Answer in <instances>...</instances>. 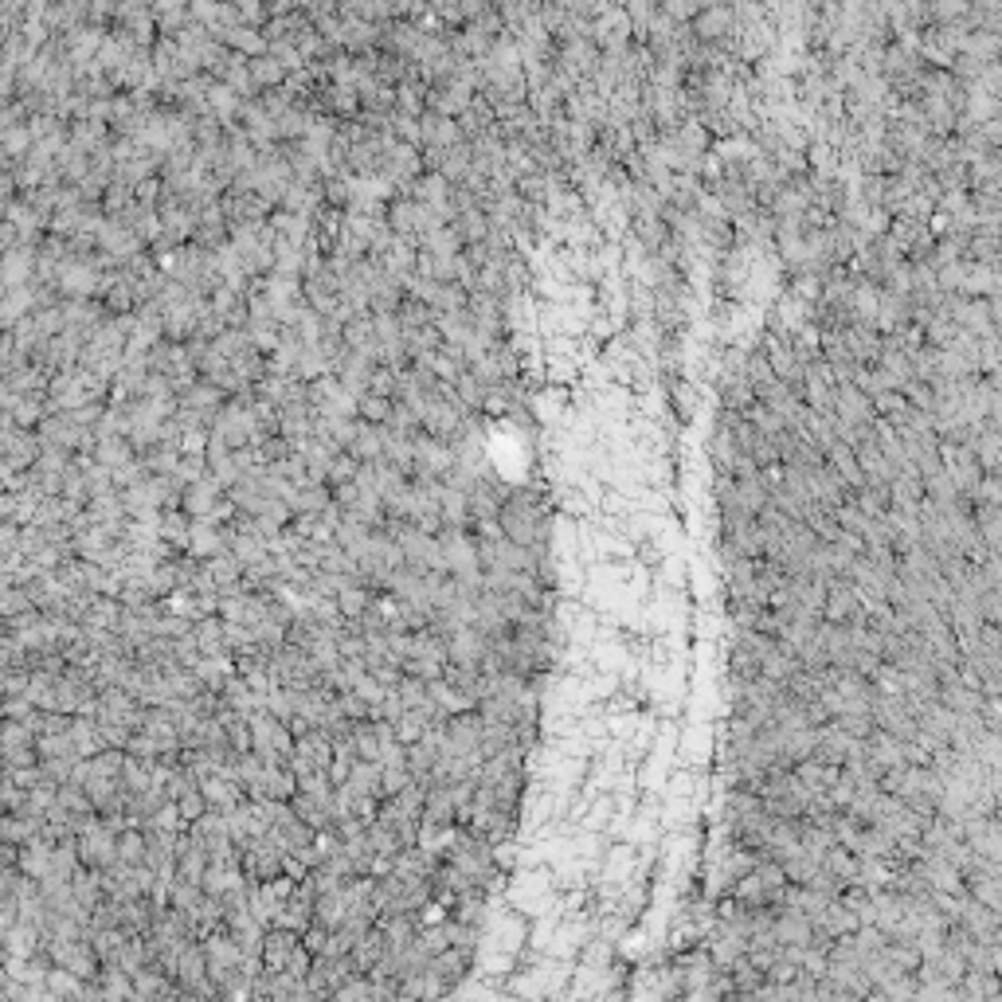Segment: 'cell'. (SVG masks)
<instances>
[{"instance_id":"cell-1","label":"cell","mask_w":1002,"mask_h":1002,"mask_svg":"<svg viewBox=\"0 0 1002 1002\" xmlns=\"http://www.w3.org/2000/svg\"><path fill=\"white\" fill-rule=\"evenodd\" d=\"M294 732L286 729L278 717L271 713H255L251 717V752L259 760H267L274 768H290V756H294Z\"/></svg>"},{"instance_id":"cell-2","label":"cell","mask_w":1002,"mask_h":1002,"mask_svg":"<svg viewBox=\"0 0 1002 1002\" xmlns=\"http://www.w3.org/2000/svg\"><path fill=\"white\" fill-rule=\"evenodd\" d=\"M286 846L274 838L271 830L263 834V838H255L243 854H239V866L247 873V881H255V885H267V881H278V877H286L282 866H286Z\"/></svg>"},{"instance_id":"cell-3","label":"cell","mask_w":1002,"mask_h":1002,"mask_svg":"<svg viewBox=\"0 0 1002 1002\" xmlns=\"http://www.w3.org/2000/svg\"><path fill=\"white\" fill-rule=\"evenodd\" d=\"M310 408L318 419H361V400L337 376H321L310 384Z\"/></svg>"},{"instance_id":"cell-4","label":"cell","mask_w":1002,"mask_h":1002,"mask_svg":"<svg viewBox=\"0 0 1002 1002\" xmlns=\"http://www.w3.org/2000/svg\"><path fill=\"white\" fill-rule=\"evenodd\" d=\"M47 956H51L55 967L71 971V975L83 979V983H94V979L102 975V959H98L91 940H59V944H47Z\"/></svg>"},{"instance_id":"cell-5","label":"cell","mask_w":1002,"mask_h":1002,"mask_svg":"<svg viewBox=\"0 0 1002 1002\" xmlns=\"http://www.w3.org/2000/svg\"><path fill=\"white\" fill-rule=\"evenodd\" d=\"M188 834L208 850V858L212 862H231V858H239V850H235V838H231V826H228V815H220V811H208L204 819H196L188 826Z\"/></svg>"},{"instance_id":"cell-6","label":"cell","mask_w":1002,"mask_h":1002,"mask_svg":"<svg viewBox=\"0 0 1002 1002\" xmlns=\"http://www.w3.org/2000/svg\"><path fill=\"white\" fill-rule=\"evenodd\" d=\"M79 862L87 869H98V873L118 862V834L106 826V819H102V826L91 830L87 838H79Z\"/></svg>"},{"instance_id":"cell-7","label":"cell","mask_w":1002,"mask_h":1002,"mask_svg":"<svg viewBox=\"0 0 1002 1002\" xmlns=\"http://www.w3.org/2000/svg\"><path fill=\"white\" fill-rule=\"evenodd\" d=\"M298 952H302V936H298V932H290V928H271L267 940H263V967L274 971V975H282V971H290V963H294Z\"/></svg>"},{"instance_id":"cell-8","label":"cell","mask_w":1002,"mask_h":1002,"mask_svg":"<svg viewBox=\"0 0 1002 1002\" xmlns=\"http://www.w3.org/2000/svg\"><path fill=\"white\" fill-rule=\"evenodd\" d=\"M419 126H423V149L427 153H447V149H455V145L466 141L462 130H458V118H443L435 110H427L419 118Z\"/></svg>"},{"instance_id":"cell-9","label":"cell","mask_w":1002,"mask_h":1002,"mask_svg":"<svg viewBox=\"0 0 1002 1002\" xmlns=\"http://www.w3.org/2000/svg\"><path fill=\"white\" fill-rule=\"evenodd\" d=\"M204 799H208V811H220V815H231L247 803V787L239 779H228V775H212L200 783Z\"/></svg>"},{"instance_id":"cell-10","label":"cell","mask_w":1002,"mask_h":1002,"mask_svg":"<svg viewBox=\"0 0 1002 1002\" xmlns=\"http://www.w3.org/2000/svg\"><path fill=\"white\" fill-rule=\"evenodd\" d=\"M447 654L458 666H482L486 654H490V638L482 635L478 627H462V631L447 638Z\"/></svg>"},{"instance_id":"cell-11","label":"cell","mask_w":1002,"mask_h":1002,"mask_svg":"<svg viewBox=\"0 0 1002 1002\" xmlns=\"http://www.w3.org/2000/svg\"><path fill=\"white\" fill-rule=\"evenodd\" d=\"M208 869H212L208 850L184 830L181 846H177V877H181V881H192V885H204V873H208Z\"/></svg>"},{"instance_id":"cell-12","label":"cell","mask_w":1002,"mask_h":1002,"mask_svg":"<svg viewBox=\"0 0 1002 1002\" xmlns=\"http://www.w3.org/2000/svg\"><path fill=\"white\" fill-rule=\"evenodd\" d=\"M458 822V807L451 799V787L447 783H431L427 787V799H423V826H455Z\"/></svg>"},{"instance_id":"cell-13","label":"cell","mask_w":1002,"mask_h":1002,"mask_svg":"<svg viewBox=\"0 0 1002 1002\" xmlns=\"http://www.w3.org/2000/svg\"><path fill=\"white\" fill-rule=\"evenodd\" d=\"M51 956H47V948L40 956L32 959H4V979H16V983H24V987H47V975H51Z\"/></svg>"},{"instance_id":"cell-14","label":"cell","mask_w":1002,"mask_h":1002,"mask_svg":"<svg viewBox=\"0 0 1002 1002\" xmlns=\"http://www.w3.org/2000/svg\"><path fill=\"white\" fill-rule=\"evenodd\" d=\"M122 615H126V603L122 599H110V595H98L87 615H83V631H118L122 627Z\"/></svg>"},{"instance_id":"cell-15","label":"cell","mask_w":1002,"mask_h":1002,"mask_svg":"<svg viewBox=\"0 0 1002 1002\" xmlns=\"http://www.w3.org/2000/svg\"><path fill=\"white\" fill-rule=\"evenodd\" d=\"M384 451H388V427L361 419V431H357V443L349 447V455L361 458V462H380Z\"/></svg>"},{"instance_id":"cell-16","label":"cell","mask_w":1002,"mask_h":1002,"mask_svg":"<svg viewBox=\"0 0 1002 1002\" xmlns=\"http://www.w3.org/2000/svg\"><path fill=\"white\" fill-rule=\"evenodd\" d=\"M388 224L400 239H419L423 235V224H419V200H408V196H396L392 208H388Z\"/></svg>"},{"instance_id":"cell-17","label":"cell","mask_w":1002,"mask_h":1002,"mask_svg":"<svg viewBox=\"0 0 1002 1002\" xmlns=\"http://www.w3.org/2000/svg\"><path fill=\"white\" fill-rule=\"evenodd\" d=\"M384 959H388V936H384V928L376 924L365 940L353 948V963H357V971H361V975H372Z\"/></svg>"},{"instance_id":"cell-18","label":"cell","mask_w":1002,"mask_h":1002,"mask_svg":"<svg viewBox=\"0 0 1002 1002\" xmlns=\"http://www.w3.org/2000/svg\"><path fill=\"white\" fill-rule=\"evenodd\" d=\"M345 920H349V885H345V889H337V893H325V897H318L314 924H321L325 932H337Z\"/></svg>"},{"instance_id":"cell-19","label":"cell","mask_w":1002,"mask_h":1002,"mask_svg":"<svg viewBox=\"0 0 1002 1002\" xmlns=\"http://www.w3.org/2000/svg\"><path fill=\"white\" fill-rule=\"evenodd\" d=\"M71 740H75V748H79V756H83V760H94V756L110 752V748H106V736H102V725L91 721V717H75V725H71Z\"/></svg>"},{"instance_id":"cell-20","label":"cell","mask_w":1002,"mask_h":1002,"mask_svg":"<svg viewBox=\"0 0 1002 1002\" xmlns=\"http://www.w3.org/2000/svg\"><path fill=\"white\" fill-rule=\"evenodd\" d=\"M455 235H458V243L462 247H474V243H486L490 239V216L482 212V208H470V212H458L455 216Z\"/></svg>"},{"instance_id":"cell-21","label":"cell","mask_w":1002,"mask_h":1002,"mask_svg":"<svg viewBox=\"0 0 1002 1002\" xmlns=\"http://www.w3.org/2000/svg\"><path fill=\"white\" fill-rule=\"evenodd\" d=\"M196 646L204 658H220V654H231L228 650V631H224V619L212 615L204 623H196Z\"/></svg>"},{"instance_id":"cell-22","label":"cell","mask_w":1002,"mask_h":1002,"mask_svg":"<svg viewBox=\"0 0 1002 1002\" xmlns=\"http://www.w3.org/2000/svg\"><path fill=\"white\" fill-rule=\"evenodd\" d=\"M71 889H75V897H79V905L87 912H94L102 901H106V889H102V873L98 869H79L75 873V881H71Z\"/></svg>"},{"instance_id":"cell-23","label":"cell","mask_w":1002,"mask_h":1002,"mask_svg":"<svg viewBox=\"0 0 1002 1002\" xmlns=\"http://www.w3.org/2000/svg\"><path fill=\"white\" fill-rule=\"evenodd\" d=\"M98 987H102V999L106 1002H130L134 999V975H130V971H122V967H102Z\"/></svg>"},{"instance_id":"cell-24","label":"cell","mask_w":1002,"mask_h":1002,"mask_svg":"<svg viewBox=\"0 0 1002 1002\" xmlns=\"http://www.w3.org/2000/svg\"><path fill=\"white\" fill-rule=\"evenodd\" d=\"M251 75H255V83H259V91H278V87H286V67L274 59L271 51L267 55H259V59H251Z\"/></svg>"},{"instance_id":"cell-25","label":"cell","mask_w":1002,"mask_h":1002,"mask_svg":"<svg viewBox=\"0 0 1002 1002\" xmlns=\"http://www.w3.org/2000/svg\"><path fill=\"white\" fill-rule=\"evenodd\" d=\"M353 744H357V756L365 760V764H380V729H376V721H357L353 725Z\"/></svg>"},{"instance_id":"cell-26","label":"cell","mask_w":1002,"mask_h":1002,"mask_svg":"<svg viewBox=\"0 0 1002 1002\" xmlns=\"http://www.w3.org/2000/svg\"><path fill=\"white\" fill-rule=\"evenodd\" d=\"M94 458H98L102 466L118 470V466H126L130 458H137V451H134V443H130L126 435H118V439H102V443H98V451H94Z\"/></svg>"},{"instance_id":"cell-27","label":"cell","mask_w":1002,"mask_h":1002,"mask_svg":"<svg viewBox=\"0 0 1002 1002\" xmlns=\"http://www.w3.org/2000/svg\"><path fill=\"white\" fill-rule=\"evenodd\" d=\"M455 392H458V404H462L466 411H478L482 404H486V400H490V388H486V384H482V380H478V376H474L470 368H466V372L458 376Z\"/></svg>"},{"instance_id":"cell-28","label":"cell","mask_w":1002,"mask_h":1002,"mask_svg":"<svg viewBox=\"0 0 1002 1002\" xmlns=\"http://www.w3.org/2000/svg\"><path fill=\"white\" fill-rule=\"evenodd\" d=\"M36 752H40V760H83L71 732L67 736H36Z\"/></svg>"},{"instance_id":"cell-29","label":"cell","mask_w":1002,"mask_h":1002,"mask_svg":"<svg viewBox=\"0 0 1002 1002\" xmlns=\"http://www.w3.org/2000/svg\"><path fill=\"white\" fill-rule=\"evenodd\" d=\"M200 901H204V889H200V885H192V881H181V877H177V881L169 885V909H177V912H184V916H188V912L196 909Z\"/></svg>"},{"instance_id":"cell-30","label":"cell","mask_w":1002,"mask_h":1002,"mask_svg":"<svg viewBox=\"0 0 1002 1002\" xmlns=\"http://www.w3.org/2000/svg\"><path fill=\"white\" fill-rule=\"evenodd\" d=\"M357 470H361V458H353L349 451H341V455L333 458V466H329V478H325V486H329V490H341V486L357 482Z\"/></svg>"},{"instance_id":"cell-31","label":"cell","mask_w":1002,"mask_h":1002,"mask_svg":"<svg viewBox=\"0 0 1002 1002\" xmlns=\"http://www.w3.org/2000/svg\"><path fill=\"white\" fill-rule=\"evenodd\" d=\"M118 862L122 866H145V830L118 834Z\"/></svg>"},{"instance_id":"cell-32","label":"cell","mask_w":1002,"mask_h":1002,"mask_svg":"<svg viewBox=\"0 0 1002 1002\" xmlns=\"http://www.w3.org/2000/svg\"><path fill=\"white\" fill-rule=\"evenodd\" d=\"M79 987H83V979H75V975H71V971H63V967H51V975H47V991H51L55 999L71 1002Z\"/></svg>"},{"instance_id":"cell-33","label":"cell","mask_w":1002,"mask_h":1002,"mask_svg":"<svg viewBox=\"0 0 1002 1002\" xmlns=\"http://www.w3.org/2000/svg\"><path fill=\"white\" fill-rule=\"evenodd\" d=\"M388 415H392V400L388 396H376V392L361 396V419L365 423H388Z\"/></svg>"},{"instance_id":"cell-34","label":"cell","mask_w":1002,"mask_h":1002,"mask_svg":"<svg viewBox=\"0 0 1002 1002\" xmlns=\"http://www.w3.org/2000/svg\"><path fill=\"white\" fill-rule=\"evenodd\" d=\"M177 807H181L184 826H192L196 819H204V815H208V799H204V791H192V795H184Z\"/></svg>"},{"instance_id":"cell-35","label":"cell","mask_w":1002,"mask_h":1002,"mask_svg":"<svg viewBox=\"0 0 1002 1002\" xmlns=\"http://www.w3.org/2000/svg\"><path fill=\"white\" fill-rule=\"evenodd\" d=\"M353 693H361V697H365L368 705H372V713H376V709H380V705H384V697H388V689H384V685L376 682V678H372V674H365V678H361V682H357V689H353Z\"/></svg>"},{"instance_id":"cell-36","label":"cell","mask_w":1002,"mask_h":1002,"mask_svg":"<svg viewBox=\"0 0 1002 1002\" xmlns=\"http://www.w3.org/2000/svg\"><path fill=\"white\" fill-rule=\"evenodd\" d=\"M302 944H306V952H310L314 959L325 956V952H329V932H325L321 924H314V928H310V932L302 936Z\"/></svg>"},{"instance_id":"cell-37","label":"cell","mask_w":1002,"mask_h":1002,"mask_svg":"<svg viewBox=\"0 0 1002 1002\" xmlns=\"http://www.w3.org/2000/svg\"><path fill=\"white\" fill-rule=\"evenodd\" d=\"M130 1002H141V999H137V995H134V999H130Z\"/></svg>"}]
</instances>
